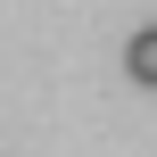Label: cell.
I'll return each mask as SVG.
<instances>
[{
	"instance_id": "obj_1",
	"label": "cell",
	"mask_w": 157,
	"mask_h": 157,
	"mask_svg": "<svg viewBox=\"0 0 157 157\" xmlns=\"http://www.w3.org/2000/svg\"><path fill=\"white\" fill-rule=\"evenodd\" d=\"M124 75H132V83H149V91H157V25H141V33L124 41Z\"/></svg>"
}]
</instances>
